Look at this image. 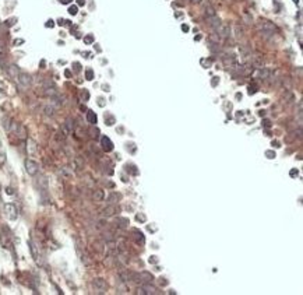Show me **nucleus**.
<instances>
[{
  "label": "nucleus",
  "instance_id": "nucleus-1",
  "mask_svg": "<svg viewBox=\"0 0 303 295\" xmlns=\"http://www.w3.org/2000/svg\"><path fill=\"white\" fill-rule=\"evenodd\" d=\"M257 27H258V30H260L261 32H268V34H271V35H274L275 32L278 31L277 25L274 24V23H271V21H268V20H260L258 24H257Z\"/></svg>",
  "mask_w": 303,
  "mask_h": 295
},
{
  "label": "nucleus",
  "instance_id": "nucleus-2",
  "mask_svg": "<svg viewBox=\"0 0 303 295\" xmlns=\"http://www.w3.org/2000/svg\"><path fill=\"white\" fill-rule=\"evenodd\" d=\"M8 132H13V133H14L18 139H21V140L27 139V129H25L23 125H20V123L11 122V126H10V130H8Z\"/></svg>",
  "mask_w": 303,
  "mask_h": 295
},
{
  "label": "nucleus",
  "instance_id": "nucleus-3",
  "mask_svg": "<svg viewBox=\"0 0 303 295\" xmlns=\"http://www.w3.org/2000/svg\"><path fill=\"white\" fill-rule=\"evenodd\" d=\"M16 81L21 85L23 88H28L30 85H31V83H32V80H31V76L28 74V73H24V72H20L18 73V76H17V79H16Z\"/></svg>",
  "mask_w": 303,
  "mask_h": 295
},
{
  "label": "nucleus",
  "instance_id": "nucleus-4",
  "mask_svg": "<svg viewBox=\"0 0 303 295\" xmlns=\"http://www.w3.org/2000/svg\"><path fill=\"white\" fill-rule=\"evenodd\" d=\"M92 287H94L96 294H104V292H106L108 284H106V281L104 278H95L92 281Z\"/></svg>",
  "mask_w": 303,
  "mask_h": 295
},
{
  "label": "nucleus",
  "instance_id": "nucleus-5",
  "mask_svg": "<svg viewBox=\"0 0 303 295\" xmlns=\"http://www.w3.org/2000/svg\"><path fill=\"white\" fill-rule=\"evenodd\" d=\"M4 211H6V215H7L8 220H11V221L17 220V217H18V211H17V207L14 206V204L7 203V204L4 206Z\"/></svg>",
  "mask_w": 303,
  "mask_h": 295
},
{
  "label": "nucleus",
  "instance_id": "nucleus-6",
  "mask_svg": "<svg viewBox=\"0 0 303 295\" xmlns=\"http://www.w3.org/2000/svg\"><path fill=\"white\" fill-rule=\"evenodd\" d=\"M38 169H39V165H38L35 161H32V160L25 161V171H27L28 175L35 176L36 174H38Z\"/></svg>",
  "mask_w": 303,
  "mask_h": 295
},
{
  "label": "nucleus",
  "instance_id": "nucleus-7",
  "mask_svg": "<svg viewBox=\"0 0 303 295\" xmlns=\"http://www.w3.org/2000/svg\"><path fill=\"white\" fill-rule=\"evenodd\" d=\"M216 34H218L219 38H228L231 35V27L228 24H221L219 28L216 30Z\"/></svg>",
  "mask_w": 303,
  "mask_h": 295
},
{
  "label": "nucleus",
  "instance_id": "nucleus-8",
  "mask_svg": "<svg viewBox=\"0 0 303 295\" xmlns=\"http://www.w3.org/2000/svg\"><path fill=\"white\" fill-rule=\"evenodd\" d=\"M62 130H63V134H70L73 130H74V120L71 119V118H69V119H66V122L63 123V126H62Z\"/></svg>",
  "mask_w": 303,
  "mask_h": 295
},
{
  "label": "nucleus",
  "instance_id": "nucleus-9",
  "mask_svg": "<svg viewBox=\"0 0 303 295\" xmlns=\"http://www.w3.org/2000/svg\"><path fill=\"white\" fill-rule=\"evenodd\" d=\"M101 145H102V150L106 152H109L113 150V143L111 141V139L109 137H106V136H102L101 137Z\"/></svg>",
  "mask_w": 303,
  "mask_h": 295
},
{
  "label": "nucleus",
  "instance_id": "nucleus-10",
  "mask_svg": "<svg viewBox=\"0 0 303 295\" xmlns=\"http://www.w3.org/2000/svg\"><path fill=\"white\" fill-rule=\"evenodd\" d=\"M0 241L4 247H11V241H10V231L6 228V234L0 230Z\"/></svg>",
  "mask_w": 303,
  "mask_h": 295
},
{
  "label": "nucleus",
  "instance_id": "nucleus-11",
  "mask_svg": "<svg viewBox=\"0 0 303 295\" xmlns=\"http://www.w3.org/2000/svg\"><path fill=\"white\" fill-rule=\"evenodd\" d=\"M116 213H119V207H116V206H113V204H109L108 207H105L104 210H102V214H104L105 217H113Z\"/></svg>",
  "mask_w": 303,
  "mask_h": 295
},
{
  "label": "nucleus",
  "instance_id": "nucleus-12",
  "mask_svg": "<svg viewBox=\"0 0 303 295\" xmlns=\"http://www.w3.org/2000/svg\"><path fill=\"white\" fill-rule=\"evenodd\" d=\"M207 23H208V25H210V27L214 30V31H216V30L219 28V25L222 24V23H221V20H219V18H218L216 16L207 18Z\"/></svg>",
  "mask_w": 303,
  "mask_h": 295
},
{
  "label": "nucleus",
  "instance_id": "nucleus-13",
  "mask_svg": "<svg viewBox=\"0 0 303 295\" xmlns=\"http://www.w3.org/2000/svg\"><path fill=\"white\" fill-rule=\"evenodd\" d=\"M27 151L30 155H35L36 151H38V147H36V143L32 140V139H28L27 140Z\"/></svg>",
  "mask_w": 303,
  "mask_h": 295
},
{
  "label": "nucleus",
  "instance_id": "nucleus-14",
  "mask_svg": "<svg viewBox=\"0 0 303 295\" xmlns=\"http://www.w3.org/2000/svg\"><path fill=\"white\" fill-rule=\"evenodd\" d=\"M30 249H31V253H32L34 260H35L38 264H41V255H39V252H38V247H36V245H35L34 242H30Z\"/></svg>",
  "mask_w": 303,
  "mask_h": 295
},
{
  "label": "nucleus",
  "instance_id": "nucleus-15",
  "mask_svg": "<svg viewBox=\"0 0 303 295\" xmlns=\"http://www.w3.org/2000/svg\"><path fill=\"white\" fill-rule=\"evenodd\" d=\"M138 276H140V281H143L144 284H147V283H152V281H154V277H152V274L147 273V271H141Z\"/></svg>",
  "mask_w": 303,
  "mask_h": 295
},
{
  "label": "nucleus",
  "instance_id": "nucleus-16",
  "mask_svg": "<svg viewBox=\"0 0 303 295\" xmlns=\"http://www.w3.org/2000/svg\"><path fill=\"white\" fill-rule=\"evenodd\" d=\"M204 14H205V18H210V17L216 16V11H215V8L212 7L211 4H207L205 8H204Z\"/></svg>",
  "mask_w": 303,
  "mask_h": 295
},
{
  "label": "nucleus",
  "instance_id": "nucleus-17",
  "mask_svg": "<svg viewBox=\"0 0 303 295\" xmlns=\"http://www.w3.org/2000/svg\"><path fill=\"white\" fill-rule=\"evenodd\" d=\"M258 74H260V79L267 80V79H270V76H271V70H268V69H265V67H261V69L258 70Z\"/></svg>",
  "mask_w": 303,
  "mask_h": 295
},
{
  "label": "nucleus",
  "instance_id": "nucleus-18",
  "mask_svg": "<svg viewBox=\"0 0 303 295\" xmlns=\"http://www.w3.org/2000/svg\"><path fill=\"white\" fill-rule=\"evenodd\" d=\"M87 120H88V123H91V125H96V122H98V118H96L95 112L88 111V112H87Z\"/></svg>",
  "mask_w": 303,
  "mask_h": 295
},
{
  "label": "nucleus",
  "instance_id": "nucleus-19",
  "mask_svg": "<svg viewBox=\"0 0 303 295\" xmlns=\"http://www.w3.org/2000/svg\"><path fill=\"white\" fill-rule=\"evenodd\" d=\"M7 72H8V74H10V77H13V79L16 80L17 76H18V73H20V70H18V67H17V66L13 64V66H10V67L7 69Z\"/></svg>",
  "mask_w": 303,
  "mask_h": 295
},
{
  "label": "nucleus",
  "instance_id": "nucleus-20",
  "mask_svg": "<svg viewBox=\"0 0 303 295\" xmlns=\"http://www.w3.org/2000/svg\"><path fill=\"white\" fill-rule=\"evenodd\" d=\"M120 199H122V194H120V193H111V196L108 197V201H109L111 204H113V203L119 201Z\"/></svg>",
  "mask_w": 303,
  "mask_h": 295
},
{
  "label": "nucleus",
  "instance_id": "nucleus-21",
  "mask_svg": "<svg viewBox=\"0 0 303 295\" xmlns=\"http://www.w3.org/2000/svg\"><path fill=\"white\" fill-rule=\"evenodd\" d=\"M55 111H56V108H53L52 105H46V106L43 108L45 115H48V116H53V115H55Z\"/></svg>",
  "mask_w": 303,
  "mask_h": 295
},
{
  "label": "nucleus",
  "instance_id": "nucleus-22",
  "mask_svg": "<svg viewBox=\"0 0 303 295\" xmlns=\"http://www.w3.org/2000/svg\"><path fill=\"white\" fill-rule=\"evenodd\" d=\"M94 200L98 201V203H99V201H102V200H104V192H102V190H95V192H94Z\"/></svg>",
  "mask_w": 303,
  "mask_h": 295
},
{
  "label": "nucleus",
  "instance_id": "nucleus-23",
  "mask_svg": "<svg viewBox=\"0 0 303 295\" xmlns=\"http://www.w3.org/2000/svg\"><path fill=\"white\" fill-rule=\"evenodd\" d=\"M80 96H81V101L87 102L88 99H89V92H88V90H81Z\"/></svg>",
  "mask_w": 303,
  "mask_h": 295
},
{
  "label": "nucleus",
  "instance_id": "nucleus-24",
  "mask_svg": "<svg viewBox=\"0 0 303 295\" xmlns=\"http://www.w3.org/2000/svg\"><path fill=\"white\" fill-rule=\"evenodd\" d=\"M117 225L119 227H122V228H126L127 227V224H128V220L127 218H117Z\"/></svg>",
  "mask_w": 303,
  "mask_h": 295
},
{
  "label": "nucleus",
  "instance_id": "nucleus-25",
  "mask_svg": "<svg viewBox=\"0 0 303 295\" xmlns=\"http://www.w3.org/2000/svg\"><path fill=\"white\" fill-rule=\"evenodd\" d=\"M235 37H236L238 39H240V38L243 37V30L240 28L239 25H236V27H235Z\"/></svg>",
  "mask_w": 303,
  "mask_h": 295
},
{
  "label": "nucleus",
  "instance_id": "nucleus-26",
  "mask_svg": "<svg viewBox=\"0 0 303 295\" xmlns=\"http://www.w3.org/2000/svg\"><path fill=\"white\" fill-rule=\"evenodd\" d=\"M85 79H87L88 81L94 80V72H92V69H87V70H85Z\"/></svg>",
  "mask_w": 303,
  "mask_h": 295
},
{
  "label": "nucleus",
  "instance_id": "nucleus-27",
  "mask_svg": "<svg viewBox=\"0 0 303 295\" xmlns=\"http://www.w3.org/2000/svg\"><path fill=\"white\" fill-rule=\"evenodd\" d=\"M105 122H106V125H108V126H112V125L115 123V118L111 116V115H108V116L105 115Z\"/></svg>",
  "mask_w": 303,
  "mask_h": 295
},
{
  "label": "nucleus",
  "instance_id": "nucleus-28",
  "mask_svg": "<svg viewBox=\"0 0 303 295\" xmlns=\"http://www.w3.org/2000/svg\"><path fill=\"white\" fill-rule=\"evenodd\" d=\"M89 133H91V137H92V139H96V137H98V136H99V130H98V129L96 128H92L91 129V130H89Z\"/></svg>",
  "mask_w": 303,
  "mask_h": 295
},
{
  "label": "nucleus",
  "instance_id": "nucleus-29",
  "mask_svg": "<svg viewBox=\"0 0 303 295\" xmlns=\"http://www.w3.org/2000/svg\"><path fill=\"white\" fill-rule=\"evenodd\" d=\"M84 42L87 43V45H91L92 42H94V35H87V37H84Z\"/></svg>",
  "mask_w": 303,
  "mask_h": 295
},
{
  "label": "nucleus",
  "instance_id": "nucleus-30",
  "mask_svg": "<svg viewBox=\"0 0 303 295\" xmlns=\"http://www.w3.org/2000/svg\"><path fill=\"white\" fill-rule=\"evenodd\" d=\"M257 90H258V87H257V85H250V87H249V95H253V94H256V92H257Z\"/></svg>",
  "mask_w": 303,
  "mask_h": 295
},
{
  "label": "nucleus",
  "instance_id": "nucleus-31",
  "mask_svg": "<svg viewBox=\"0 0 303 295\" xmlns=\"http://www.w3.org/2000/svg\"><path fill=\"white\" fill-rule=\"evenodd\" d=\"M136 220H137V221H141V223H145L147 217H145V214H137L136 215Z\"/></svg>",
  "mask_w": 303,
  "mask_h": 295
},
{
  "label": "nucleus",
  "instance_id": "nucleus-32",
  "mask_svg": "<svg viewBox=\"0 0 303 295\" xmlns=\"http://www.w3.org/2000/svg\"><path fill=\"white\" fill-rule=\"evenodd\" d=\"M77 11H78V8H77V6H71V7L69 8V13H70L71 16H76V14H77Z\"/></svg>",
  "mask_w": 303,
  "mask_h": 295
},
{
  "label": "nucleus",
  "instance_id": "nucleus-33",
  "mask_svg": "<svg viewBox=\"0 0 303 295\" xmlns=\"http://www.w3.org/2000/svg\"><path fill=\"white\" fill-rule=\"evenodd\" d=\"M265 155H267V158H270V160H272V158H275V152L271 151V150H268V151H265Z\"/></svg>",
  "mask_w": 303,
  "mask_h": 295
},
{
  "label": "nucleus",
  "instance_id": "nucleus-34",
  "mask_svg": "<svg viewBox=\"0 0 303 295\" xmlns=\"http://www.w3.org/2000/svg\"><path fill=\"white\" fill-rule=\"evenodd\" d=\"M243 20H245V23H246V24H251V23H253L251 17L247 16V14H245V16H243Z\"/></svg>",
  "mask_w": 303,
  "mask_h": 295
},
{
  "label": "nucleus",
  "instance_id": "nucleus-35",
  "mask_svg": "<svg viewBox=\"0 0 303 295\" xmlns=\"http://www.w3.org/2000/svg\"><path fill=\"white\" fill-rule=\"evenodd\" d=\"M289 175L292 176V178H295V176L299 175V172H298V169H291V172H289Z\"/></svg>",
  "mask_w": 303,
  "mask_h": 295
},
{
  "label": "nucleus",
  "instance_id": "nucleus-36",
  "mask_svg": "<svg viewBox=\"0 0 303 295\" xmlns=\"http://www.w3.org/2000/svg\"><path fill=\"white\" fill-rule=\"evenodd\" d=\"M73 66H74V70H76L77 73L81 70V64L80 63H77V62H76V63H73Z\"/></svg>",
  "mask_w": 303,
  "mask_h": 295
},
{
  "label": "nucleus",
  "instance_id": "nucleus-37",
  "mask_svg": "<svg viewBox=\"0 0 303 295\" xmlns=\"http://www.w3.org/2000/svg\"><path fill=\"white\" fill-rule=\"evenodd\" d=\"M45 27H48V28H53V27H55V24H53V20H48V23L45 24Z\"/></svg>",
  "mask_w": 303,
  "mask_h": 295
},
{
  "label": "nucleus",
  "instance_id": "nucleus-38",
  "mask_svg": "<svg viewBox=\"0 0 303 295\" xmlns=\"http://www.w3.org/2000/svg\"><path fill=\"white\" fill-rule=\"evenodd\" d=\"M218 83H219V80H218V77H212V81H211V85H212V87H215L216 84H218Z\"/></svg>",
  "mask_w": 303,
  "mask_h": 295
},
{
  "label": "nucleus",
  "instance_id": "nucleus-39",
  "mask_svg": "<svg viewBox=\"0 0 303 295\" xmlns=\"http://www.w3.org/2000/svg\"><path fill=\"white\" fill-rule=\"evenodd\" d=\"M150 263H158V259H157V256H151V257H150Z\"/></svg>",
  "mask_w": 303,
  "mask_h": 295
},
{
  "label": "nucleus",
  "instance_id": "nucleus-40",
  "mask_svg": "<svg viewBox=\"0 0 303 295\" xmlns=\"http://www.w3.org/2000/svg\"><path fill=\"white\" fill-rule=\"evenodd\" d=\"M59 1H60L62 4H70V3H71L73 0H59Z\"/></svg>",
  "mask_w": 303,
  "mask_h": 295
},
{
  "label": "nucleus",
  "instance_id": "nucleus-41",
  "mask_svg": "<svg viewBox=\"0 0 303 295\" xmlns=\"http://www.w3.org/2000/svg\"><path fill=\"white\" fill-rule=\"evenodd\" d=\"M64 76H66L67 79H70V77H71V72H70V70H66V72H64Z\"/></svg>",
  "mask_w": 303,
  "mask_h": 295
},
{
  "label": "nucleus",
  "instance_id": "nucleus-42",
  "mask_svg": "<svg viewBox=\"0 0 303 295\" xmlns=\"http://www.w3.org/2000/svg\"><path fill=\"white\" fill-rule=\"evenodd\" d=\"M182 30H183L184 32H187V31H189V25H187V24H183V25H182Z\"/></svg>",
  "mask_w": 303,
  "mask_h": 295
},
{
  "label": "nucleus",
  "instance_id": "nucleus-43",
  "mask_svg": "<svg viewBox=\"0 0 303 295\" xmlns=\"http://www.w3.org/2000/svg\"><path fill=\"white\" fill-rule=\"evenodd\" d=\"M263 123H264V126H265V128H270V126H271V123H270V120H264Z\"/></svg>",
  "mask_w": 303,
  "mask_h": 295
},
{
  "label": "nucleus",
  "instance_id": "nucleus-44",
  "mask_svg": "<svg viewBox=\"0 0 303 295\" xmlns=\"http://www.w3.org/2000/svg\"><path fill=\"white\" fill-rule=\"evenodd\" d=\"M14 21H16V18H11V20H8V21H7V25H8V27H10V25H13V24H14Z\"/></svg>",
  "mask_w": 303,
  "mask_h": 295
},
{
  "label": "nucleus",
  "instance_id": "nucleus-45",
  "mask_svg": "<svg viewBox=\"0 0 303 295\" xmlns=\"http://www.w3.org/2000/svg\"><path fill=\"white\" fill-rule=\"evenodd\" d=\"M77 4L78 6H84L85 4V0H77Z\"/></svg>",
  "mask_w": 303,
  "mask_h": 295
},
{
  "label": "nucleus",
  "instance_id": "nucleus-46",
  "mask_svg": "<svg viewBox=\"0 0 303 295\" xmlns=\"http://www.w3.org/2000/svg\"><path fill=\"white\" fill-rule=\"evenodd\" d=\"M168 284V281L165 278H161V285H166Z\"/></svg>",
  "mask_w": 303,
  "mask_h": 295
},
{
  "label": "nucleus",
  "instance_id": "nucleus-47",
  "mask_svg": "<svg viewBox=\"0 0 303 295\" xmlns=\"http://www.w3.org/2000/svg\"><path fill=\"white\" fill-rule=\"evenodd\" d=\"M23 42H24L23 39H16V41H14V43H16V45H20V43H23Z\"/></svg>",
  "mask_w": 303,
  "mask_h": 295
},
{
  "label": "nucleus",
  "instance_id": "nucleus-48",
  "mask_svg": "<svg viewBox=\"0 0 303 295\" xmlns=\"http://www.w3.org/2000/svg\"><path fill=\"white\" fill-rule=\"evenodd\" d=\"M6 190H7V193H8V194H13V190H11V189H10V187H7V189H6Z\"/></svg>",
  "mask_w": 303,
  "mask_h": 295
},
{
  "label": "nucleus",
  "instance_id": "nucleus-49",
  "mask_svg": "<svg viewBox=\"0 0 303 295\" xmlns=\"http://www.w3.org/2000/svg\"><path fill=\"white\" fill-rule=\"evenodd\" d=\"M193 3H197V4H199V3H201V0H192Z\"/></svg>",
  "mask_w": 303,
  "mask_h": 295
}]
</instances>
